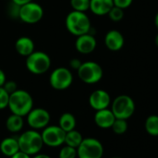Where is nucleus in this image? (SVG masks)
I'll use <instances>...</instances> for the list:
<instances>
[{"instance_id": "25", "label": "nucleus", "mask_w": 158, "mask_h": 158, "mask_svg": "<svg viewBox=\"0 0 158 158\" xmlns=\"http://www.w3.org/2000/svg\"><path fill=\"white\" fill-rule=\"evenodd\" d=\"M76 157H77L76 148L68 145L63 146L59 152V158H76Z\"/></svg>"}, {"instance_id": "32", "label": "nucleus", "mask_w": 158, "mask_h": 158, "mask_svg": "<svg viewBox=\"0 0 158 158\" xmlns=\"http://www.w3.org/2000/svg\"><path fill=\"white\" fill-rule=\"evenodd\" d=\"M10 158H31V155H29L22 151H19L15 154H13Z\"/></svg>"}, {"instance_id": "22", "label": "nucleus", "mask_w": 158, "mask_h": 158, "mask_svg": "<svg viewBox=\"0 0 158 158\" xmlns=\"http://www.w3.org/2000/svg\"><path fill=\"white\" fill-rule=\"evenodd\" d=\"M144 127L146 132L153 137L158 136V115L156 114H152L149 115L144 124Z\"/></svg>"}, {"instance_id": "21", "label": "nucleus", "mask_w": 158, "mask_h": 158, "mask_svg": "<svg viewBox=\"0 0 158 158\" xmlns=\"http://www.w3.org/2000/svg\"><path fill=\"white\" fill-rule=\"evenodd\" d=\"M83 136L82 134L77 131L75 128L66 132L65 134V139H64V143L65 145L73 147V148H77L79 146V144L81 143V141L83 140Z\"/></svg>"}, {"instance_id": "6", "label": "nucleus", "mask_w": 158, "mask_h": 158, "mask_svg": "<svg viewBox=\"0 0 158 158\" xmlns=\"http://www.w3.org/2000/svg\"><path fill=\"white\" fill-rule=\"evenodd\" d=\"M111 110L115 118H130L135 112V102L128 95H119L111 102Z\"/></svg>"}, {"instance_id": "7", "label": "nucleus", "mask_w": 158, "mask_h": 158, "mask_svg": "<svg viewBox=\"0 0 158 158\" xmlns=\"http://www.w3.org/2000/svg\"><path fill=\"white\" fill-rule=\"evenodd\" d=\"M78 158H102L103 155V146L95 138H84L76 148Z\"/></svg>"}, {"instance_id": "38", "label": "nucleus", "mask_w": 158, "mask_h": 158, "mask_svg": "<svg viewBox=\"0 0 158 158\" xmlns=\"http://www.w3.org/2000/svg\"><path fill=\"white\" fill-rule=\"evenodd\" d=\"M112 158H122V157H112Z\"/></svg>"}, {"instance_id": "14", "label": "nucleus", "mask_w": 158, "mask_h": 158, "mask_svg": "<svg viewBox=\"0 0 158 158\" xmlns=\"http://www.w3.org/2000/svg\"><path fill=\"white\" fill-rule=\"evenodd\" d=\"M104 44L111 51L120 50L125 44L124 35L118 30H110L104 37Z\"/></svg>"}, {"instance_id": "10", "label": "nucleus", "mask_w": 158, "mask_h": 158, "mask_svg": "<svg viewBox=\"0 0 158 158\" xmlns=\"http://www.w3.org/2000/svg\"><path fill=\"white\" fill-rule=\"evenodd\" d=\"M66 132L60 126H47L41 133L44 144L48 147H59L64 143Z\"/></svg>"}, {"instance_id": "18", "label": "nucleus", "mask_w": 158, "mask_h": 158, "mask_svg": "<svg viewBox=\"0 0 158 158\" xmlns=\"http://www.w3.org/2000/svg\"><path fill=\"white\" fill-rule=\"evenodd\" d=\"M0 151L1 152L8 156L11 157L17 152L20 151L18 139L16 138H6L0 143Z\"/></svg>"}, {"instance_id": "9", "label": "nucleus", "mask_w": 158, "mask_h": 158, "mask_svg": "<svg viewBox=\"0 0 158 158\" xmlns=\"http://www.w3.org/2000/svg\"><path fill=\"white\" fill-rule=\"evenodd\" d=\"M44 16L43 8L34 1L21 6L19 19L27 24H35L41 21Z\"/></svg>"}, {"instance_id": "17", "label": "nucleus", "mask_w": 158, "mask_h": 158, "mask_svg": "<svg viewBox=\"0 0 158 158\" xmlns=\"http://www.w3.org/2000/svg\"><path fill=\"white\" fill-rule=\"evenodd\" d=\"M15 49L19 55L27 57L35 51V43L28 36H21L15 42Z\"/></svg>"}, {"instance_id": "30", "label": "nucleus", "mask_w": 158, "mask_h": 158, "mask_svg": "<svg viewBox=\"0 0 158 158\" xmlns=\"http://www.w3.org/2000/svg\"><path fill=\"white\" fill-rule=\"evenodd\" d=\"M113 1H114V6L125 10L131 6L133 0H113Z\"/></svg>"}, {"instance_id": "26", "label": "nucleus", "mask_w": 158, "mask_h": 158, "mask_svg": "<svg viewBox=\"0 0 158 158\" xmlns=\"http://www.w3.org/2000/svg\"><path fill=\"white\" fill-rule=\"evenodd\" d=\"M107 15L109 16L111 21H113V22H120L124 18L125 13H124V10H122V9H120L118 7L114 6L110 10V11L108 12Z\"/></svg>"}, {"instance_id": "37", "label": "nucleus", "mask_w": 158, "mask_h": 158, "mask_svg": "<svg viewBox=\"0 0 158 158\" xmlns=\"http://www.w3.org/2000/svg\"><path fill=\"white\" fill-rule=\"evenodd\" d=\"M155 45L158 47V34H157L156 36H155Z\"/></svg>"}, {"instance_id": "16", "label": "nucleus", "mask_w": 158, "mask_h": 158, "mask_svg": "<svg viewBox=\"0 0 158 158\" xmlns=\"http://www.w3.org/2000/svg\"><path fill=\"white\" fill-rule=\"evenodd\" d=\"M113 7V0H90L89 10L97 16H104L108 14Z\"/></svg>"}, {"instance_id": "20", "label": "nucleus", "mask_w": 158, "mask_h": 158, "mask_svg": "<svg viewBox=\"0 0 158 158\" xmlns=\"http://www.w3.org/2000/svg\"><path fill=\"white\" fill-rule=\"evenodd\" d=\"M59 126L65 131H71L75 128L76 119L75 116L71 113H64L60 115L59 119Z\"/></svg>"}, {"instance_id": "2", "label": "nucleus", "mask_w": 158, "mask_h": 158, "mask_svg": "<svg viewBox=\"0 0 158 158\" xmlns=\"http://www.w3.org/2000/svg\"><path fill=\"white\" fill-rule=\"evenodd\" d=\"M65 26L70 34L74 36L90 32L91 22L86 12L72 10L65 19Z\"/></svg>"}, {"instance_id": "28", "label": "nucleus", "mask_w": 158, "mask_h": 158, "mask_svg": "<svg viewBox=\"0 0 158 158\" xmlns=\"http://www.w3.org/2000/svg\"><path fill=\"white\" fill-rule=\"evenodd\" d=\"M10 100V94L4 89L3 87H0V110H3L8 107Z\"/></svg>"}, {"instance_id": "4", "label": "nucleus", "mask_w": 158, "mask_h": 158, "mask_svg": "<svg viewBox=\"0 0 158 158\" xmlns=\"http://www.w3.org/2000/svg\"><path fill=\"white\" fill-rule=\"evenodd\" d=\"M78 77L80 80L88 85H94L102 80L103 76V70L102 66L96 61H85L77 70Z\"/></svg>"}, {"instance_id": "13", "label": "nucleus", "mask_w": 158, "mask_h": 158, "mask_svg": "<svg viewBox=\"0 0 158 158\" xmlns=\"http://www.w3.org/2000/svg\"><path fill=\"white\" fill-rule=\"evenodd\" d=\"M89 105L95 111L106 109L111 105V96L110 94L103 89H97L93 91L89 98Z\"/></svg>"}, {"instance_id": "24", "label": "nucleus", "mask_w": 158, "mask_h": 158, "mask_svg": "<svg viewBox=\"0 0 158 158\" xmlns=\"http://www.w3.org/2000/svg\"><path fill=\"white\" fill-rule=\"evenodd\" d=\"M127 122L126 119H120V118H115L114 124L112 125L111 128L113 131L117 134V135H122L127 132Z\"/></svg>"}, {"instance_id": "5", "label": "nucleus", "mask_w": 158, "mask_h": 158, "mask_svg": "<svg viewBox=\"0 0 158 158\" xmlns=\"http://www.w3.org/2000/svg\"><path fill=\"white\" fill-rule=\"evenodd\" d=\"M25 65L30 73L34 74H43L49 70L51 60L44 51H34L26 57Z\"/></svg>"}, {"instance_id": "36", "label": "nucleus", "mask_w": 158, "mask_h": 158, "mask_svg": "<svg viewBox=\"0 0 158 158\" xmlns=\"http://www.w3.org/2000/svg\"><path fill=\"white\" fill-rule=\"evenodd\" d=\"M154 24H155L156 29L158 30V12L156 13V15H155V17H154Z\"/></svg>"}, {"instance_id": "12", "label": "nucleus", "mask_w": 158, "mask_h": 158, "mask_svg": "<svg viewBox=\"0 0 158 158\" xmlns=\"http://www.w3.org/2000/svg\"><path fill=\"white\" fill-rule=\"evenodd\" d=\"M74 46L79 53L88 55L95 50L97 47V41L95 36L91 33H87L76 36Z\"/></svg>"}, {"instance_id": "27", "label": "nucleus", "mask_w": 158, "mask_h": 158, "mask_svg": "<svg viewBox=\"0 0 158 158\" xmlns=\"http://www.w3.org/2000/svg\"><path fill=\"white\" fill-rule=\"evenodd\" d=\"M20 9L21 6L10 2V4L9 5L7 11H8V15L9 17L12 18V19H19V15H20Z\"/></svg>"}, {"instance_id": "8", "label": "nucleus", "mask_w": 158, "mask_h": 158, "mask_svg": "<svg viewBox=\"0 0 158 158\" xmlns=\"http://www.w3.org/2000/svg\"><path fill=\"white\" fill-rule=\"evenodd\" d=\"M72 72L66 67L55 68L49 75V85L56 90L67 89L73 83Z\"/></svg>"}, {"instance_id": "34", "label": "nucleus", "mask_w": 158, "mask_h": 158, "mask_svg": "<svg viewBox=\"0 0 158 158\" xmlns=\"http://www.w3.org/2000/svg\"><path fill=\"white\" fill-rule=\"evenodd\" d=\"M31 1H33V0H11V2H13V3H15V4L19 5V6H23L24 4H27V3L31 2Z\"/></svg>"}, {"instance_id": "11", "label": "nucleus", "mask_w": 158, "mask_h": 158, "mask_svg": "<svg viewBox=\"0 0 158 158\" xmlns=\"http://www.w3.org/2000/svg\"><path fill=\"white\" fill-rule=\"evenodd\" d=\"M27 116V123L33 129H43L50 121L49 113L44 108H33Z\"/></svg>"}, {"instance_id": "31", "label": "nucleus", "mask_w": 158, "mask_h": 158, "mask_svg": "<svg viewBox=\"0 0 158 158\" xmlns=\"http://www.w3.org/2000/svg\"><path fill=\"white\" fill-rule=\"evenodd\" d=\"M81 64H82V61L77 58H73L70 60V67L73 70H76V71L79 69V67L81 66Z\"/></svg>"}, {"instance_id": "33", "label": "nucleus", "mask_w": 158, "mask_h": 158, "mask_svg": "<svg viewBox=\"0 0 158 158\" xmlns=\"http://www.w3.org/2000/svg\"><path fill=\"white\" fill-rule=\"evenodd\" d=\"M7 81V77H6V73H4L3 70L0 69V87H3V85L5 84V82Z\"/></svg>"}, {"instance_id": "29", "label": "nucleus", "mask_w": 158, "mask_h": 158, "mask_svg": "<svg viewBox=\"0 0 158 158\" xmlns=\"http://www.w3.org/2000/svg\"><path fill=\"white\" fill-rule=\"evenodd\" d=\"M3 88H4V89H5L10 95L18 89L17 83H16L15 81H13V80H7V81L5 82V84L3 85Z\"/></svg>"}, {"instance_id": "23", "label": "nucleus", "mask_w": 158, "mask_h": 158, "mask_svg": "<svg viewBox=\"0 0 158 158\" xmlns=\"http://www.w3.org/2000/svg\"><path fill=\"white\" fill-rule=\"evenodd\" d=\"M70 4L73 10L86 12L89 10L90 0H71Z\"/></svg>"}, {"instance_id": "3", "label": "nucleus", "mask_w": 158, "mask_h": 158, "mask_svg": "<svg viewBox=\"0 0 158 158\" xmlns=\"http://www.w3.org/2000/svg\"><path fill=\"white\" fill-rule=\"evenodd\" d=\"M18 142L20 151L29 155H35L38 153L44 145L41 133L35 129L24 131L18 138Z\"/></svg>"}, {"instance_id": "1", "label": "nucleus", "mask_w": 158, "mask_h": 158, "mask_svg": "<svg viewBox=\"0 0 158 158\" xmlns=\"http://www.w3.org/2000/svg\"><path fill=\"white\" fill-rule=\"evenodd\" d=\"M11 114L21 116H26L34 108V100L32 95L23 89H17L10 95L9 105Z\"/></svg>"}, {"instance_id": "35", "label": "nucleus", "mask_w": 158, "mask_h": 158, "mask_svg": "<svg viewBox=\"0 0 158 158\" xmlns=\"http://www.w3.org/2000/svg\"><path fill=\"white\" fill-rule=\"evenodd\" d=\"M33 158H51L49 155H48V154H44V153H36V154H35L34 155V157Z\"/></svg>"}, {"instance_id": "15", "label": "nucleus", "mask_w": 158, "mask_h": 158, "mask_svg": "<svg viewBox=\"0 0 158 158\" xmlns=\"http://www.w3.org/2000/svg\"><path fill=\"white\" fill-rule=\"evenodd\" d=\"M114 120V114H113L112 110L108 108L96 111L94 115V122L101 128H111Z\"/></svg>"}, {"instance_id": "19", "label": "nucleus", "mask_w": 158, "mask_h": 158, "mask_svg": "<svg viewBox=\"0 0 158 158\" xmlns=\"http://www.w3.org/2000/svg\"><path fill=\"white\" fill-rule=\"evenodd\" d=\"M24 125V120H23V116L15 114H11L6 121V127L9 131L12 132V133H17L20 132Z\"/></svg>"}]
</instances>
